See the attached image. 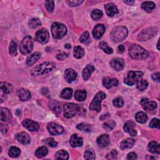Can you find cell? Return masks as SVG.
Wrapping results in <instances>:
<instances>
[{"instance_id":"40","label":"cell","mask_w":160,"mask_h":160,"mask_svg":"<svg viewBox=\"0 0 160 160\" xmlns=\"http://www.w3.org/2000/svg\"><path fill=\"white\" fill-rule=\"evenodd\" d=\"M77 128L79 130H81V131L86 132H90L92 129V126L87 123L79 124L78 125H77Z\"/></svg>"},{"instance_id":"59","label":"cell","mask_w":160,"mask_h":160,"mask_svg":"<svg viewBox=\"0 0 160 160\" xmlns=\"http://www.w3.org/2000/svg\"><path fill=\"white\" fill-rule=\"evenodd\" d=\"M124 3L126 4H128V5H132L135 3V1H124Z\"/></svg>"},{"instance_id":"50","label":"cell","mask_w":160,"mask_h":160,"mask_svg":"<svg viewBox=\"0 0 160 160\" xmlns=\"http://www.w3.org/2000/svg\"><path fill=\"white\" fill-rule=\"evenodd\" d=\"M160 126V122H159V119L158 118H154L153 119L151 122L149 123V127L152 128H159Z\"/></svg>"},{"instance_id":"19","label":"cell","mask_w":160,"mask_h":160,"mask_svg":"<svg viewBox=\"0 0 160 160\" xmlns=\"http://www.w3.org/2000/svg\"><path fill=\"white\" fill-rule=\"evenodd\" d=\"M106 13L109 16H113L118 13V9L114 3H108L105 5Z\"/></svg>"},{"instance_id":"14","label":"cell","mask_w":160,"mask_h":160,"mask_svg":"<svg viewBox=\"0 0 160 160\" xmlns=\"http://www.w3.org/2000/svg\"><path fill=\"white\" fill-rule=\"evenodd\" d=\"M136 125L134 122L132 121L127 122L124 125L125 132L129 133L132 136H135L137 135V132L136 130Z\"/></svg>"},{"instance_id":"1","label":"cell","mask_w":160,"mask_h":160,"mask_svg":"<svg viewBox=\"0 0 160 160\" xmlns=\"http://www.w3.org/2000/svg\"><path fill=\"white\" fill-rule=\"evenodd\" d=\"M129 55L136 59H145L148 57V53L138 45H132L129 48Z\"/></svg>"},{"instance_id":"21","label":"cell","mask_w":160,"mask_h":160,"mask_svg":"<svg viewBox=\"0 0 160 160\" xmlns=\"http://www.w3.org/2000/svg\"><path fill=\"white\" fill-rule=\"evenodd\" d=\"M118 85V81L116 78L110 79L108 77H105L103 79V85L108 89L112 88L113 86H117Z\"/></svg>"},{"instance_id":"10","label":"cell","mask_w":160,"mask_h":160,"mask_svg":"<svg viewBox=\"0 0 160 160\" xmlns=\"http://www.w3.org/2000/svg\"><path fill=\"white\" fill-rule=\"evenodd\" d=\"M49 38V34L48 30L43 28L36 32L35 36V40L41 44H46L48 42Z\"/></svg>"},{"instance_id":"29","label":"cell","mask_w":160,"mask_h":160,"mask_svg":"<svg viewBox=\"0 0 160 160\" xmlns=\"http://www.w3.org/2000/svg\"><path fill=\"white\" fill-rule=\"evenodd\" d=\"M142 8L147 12H151L156 8V5L153 2H145L142 4Z\"/></svg>"},{"instance_id":"3","label":"cell","mask_w":160,"mask_h":160,"mask_svg":"<svg viewBox=\"0 0 160 160\" xmlns=\"http://www.w3.org/2000/svg\"><path fill=\"white\" fill-rule=\"evenodd\" d=\"M55 68L56 65L52 62H44L34 68L33 73L37 76L43 75L53 71Z\"/></svg>"},{"instance_id":"54","label":"cell","mask_w":160,"mask_h":160,"mask_svg":"<svg viewBox=\"0 0 160 160\" xmlns=\"http://www.w3.org/2000/svg\"><path fill=\"white\" fill-rule=\"evenodd\" d=\"M68 56V55L67 53H62L61 54L58 55L57 56H56V58L59 60H64L66 58H67Z\"/></svg>"},{"instance_id":"34","label":"cell","mask_w":160,"mask_h":160,"mask_svg":"<svg viewBox=\"0 0 160 160\" xmlns=\"http://www.w3.org/2000/svg\"><path fill=\"white\" fill-rule=\"evenodd\" d=\"M49 106L52 109V111H53L56 113L59 114L61 113L62 111L61 105H60V104L58 102L56 101L51 102L49 103Z\"/></svg>"},{"instance_id":"55","label":"cell","mask_w":160,"mask_h":160,"mask_svg":"<svg viewBox=\"0 0 160 160\" xmlns=\"http://www.w3.org/2000/svg\"><path fill=\"white\" fill-rule=\"evenodd\" d=\"M8 130V126L7 125H4V124H1V132L3 134L6 133Z\"/></svg>"},{"instance_id":"32","label":"cell","mask_w":160,"mask_h":160,"mask_svg":"<svg viewBox=\"0 0 160 160\" xmlns=\"http://www.w3.org/2000/svg\"><path fill=\"white\" fill-rule=\"evenodd\" d=\"M48 153V150L47 148L45 146H42V147L38 148L36 150L35 155L36 157H38L39 158H43V157L45 156L46 155H47Z\"/></svg>"},{"instance_id":"61","label":"cell","mask_w":160,"mask_h":160,"mask_svg":"<svg viewBox=\"0 0 160 160\" xmlns=\"http://www.w3.org/2000/svg\"><path fill=\"white\" fill-rule=\"evenodd\" d=\"M157 46H158V49H159V42H158V45H157Z\"/></svg>"},{"instance_id":"57","label":"cell","mask_w":160,"mask_h":160,"mask_svg":"<svg viewBox=\"0 0 160 160\" xmlns=\"http://www.w3.org/2000/svg\"><path fill=\"white\" fill-rule=\"evenodd\" d=\"M152 79L154 80V81L159 82V73L158 72V73H154L152 75Z\"/></svg>"},{"instance_id":"28","label":"cell","mask_w":160,"mask_h":160,"mask_svg":"<svg viewBox=\"0 0 160 160\" xmlns=\"http://www.w3.org/2000/svg\"><path fill=\"white\" fill-rule=\"evenodd\" d=\"M12 119V114L8 108H1V120L4 122L9 121Z\"/></svg>"},{"instance_id":"11","label":"cell","mask_w":160,"mask_h":160,"mask_svg":"<svg viewBox=\"0 0 160 160\" xmlns=\"http://www.w3.org/2000/svg\"><path fill=\"white\" fill-rule=\"evenodd\" d=\"M47 129L48 132L53 136L61 135L64 132V128L61 125L55 123H49L48 124Z\"/></svg>"},{"instance_id":"24","label":"cell","mask_w":160,"mask_h":160,"mask_svg":"<svg viewBox=\"0 0 160 160\" xmlns=\"http://www.w3.org/2000/svg\"><path fill=\"white\" fill-rule=\"evenodd\" d=\"M95 70V68L93 65H88L85 67L83 71V78L85 81H86V80H88L90 78Z\"/></svg>"},{"instance_id":"58","label":"cell","mask_w":160,"mask_h":160,"mask_svg":"<svg viewBox=\"0 0 160 160\" xmlns=\"http://www.w3.org/2000/svg\"><path fill=\"white\" fill-rule=\"evenodd\" d=\"M125 49V46H124L123 45H119V46H118V50H119V52H120V53H123V52H124Z\"/></svg>"},{"instance_id":"8","label":"cell","mask_w":160,"mask_h":160,"mask_svg":"<svg viewBox=\"0 0 160 160\" xmlns=\"http://www.w3.org/2000/svg\"><path fill=\"white\" fill-rule=\"evenodd\" d=\"M143 75V73L142 72H129L127 77L125 79L124 83L128 86H133L141 79Z\"/></svg>"},{"instance_id":"9","label":"cell","mask_w":160,"mask_h":160,"mask_svg":"<svg viewBox=\"0 0 160 160\" xmlns=\"http://www.w3.org/2000/svg\"><path fill=\"white\" fill-rule=\"evenodd\" d=\"M80 107L74 103H66L64 105V115L67 118L75 116L79 111Z\"/></svg>"},{"instance_id":"4","label":"cell","mask_w":160,"mask_h":160,"mask_svg":"<svg viewBox=\"0 0 160 160\" xmlns=\"http://www.w3.org/2000/svg\"><path fill=\"white\" fill-rule=\"evenodd\" d=\"M52 33L53 38L60 39L67 33V28L61 23H54L52 25Z\"/></svg>"},{"instance_id":"15","label":"cell","mask_w":160,"mask_h":160,"mask_svg":"<svg viewBox=\"0 0 160 160\" xmlns=\"http://www.w3.org/2000/svg\"><path fill=\"white\" fill-rule=\"evenodd\" d=\"M110 65L116 71H121L125 66V62L122 58H115L110 62Z\"/></svg>"},{"instance_id":"33","label":"cell","mask_w":160,"mask_h":160,"mask_svg":"<svg viewBox=\"0 0 160 160\" xmlns=\"http://www.w3.org/2000/svg\"><path fill=\"white\" fill-rule=\"evenodd\" d=\"M74 57L77 59H80L84 56L85 55V50L81 46H76L74 48Z\"/></svg>"},{"instance_id":"42","label":"cell","mask_w":160,"mask_h":160,"mask_svg":"<svg viewBox=\"0 0 160 160\" xmlns=\"http://www.w3.org/2000/svg\"><path fill=\"white\" fill-rule=\"evenodd\" d=\"M79 40H80V42H81L82 43H84V44L89 43L90 42H91V38H90L89 33L87 32L83 33L82 35V36H80Z\"/></svg>"},{"instance_id":"47","label":"cell","mask_w":160,"mask_h":160,"mask_svg":"<svg viewBox=\"0 0 160 160\" xmlns=\"http://www.w3.org/2000/svg\"><path fill=\"white\" fill-rule=\"evenodd\" d=\"M103 16V13L99 9H95L92 13V18L94 20H98Z\"/></svg>"},{"instance_id":"25","label":"cell","mask_w":160,"mask_h":160,"mask_svg":"<svg viewBox=\"0 0 160 160\" xmlns=\"http://www.w3.org/2000/svg\"><path fill=\"white\" fill-rule=\"evenodd\" d=\"M40 57H41V53L39 52L34 53L27 58L26 63L28 66H31L38 62Z\"/></svg>"},{"instance_id":"18","label":"cell","mask_w":160,"mask_h":160,"mask_svg":"<svg viewBox=\"0 0 160 160\" xmlns=\"http://www.w3.org/2000/svg\"><path fill=\"white\" fill-rule=\"evenodd\" d=\"M105 32V27L103 25L99 24L96 25L93 31V35L95 38L99 39L102 38L104 33Z\"/></svg>"},{"instance_id":"44","label":"cell","mask_w":160,"mask_h":160,"mask_svg":"<svg viewBox=\"0 0 160 160\" xmlns=\"http://www.w3.org/2000/svg\"><path fill=\"white\" fill-rule=\"evenodd\" d=\"M116 126V123L115 122L113 121V120H111V121H108L106 123H105L103 125V128L106 130V131H111Z\"/></svg>"},{"instance_id":"52","label":"cell","mask_w":160,"mask_h":160,"mask_svg":"<svg viewBox=\"0 0 160 160\" xmlns=\"http://www.w3.org/2000/svg\"><path fill=\"white\" fill-rule=\"evenodd\" d=\"M117 156H118V152H116V150L113 149L112 151L110 152L106 155V158L107 159H115L117 158Z\"/></svg>"},{"instance_id":"17","label":"cell","mask_w":160,"mask_h":160,"mask_svg":"<svg viewBox=\"0 0 160 160\" xmlns=\"http://www.w3.org/2000/svg\"><path fill=\"white\" fill-rule=\"evenodd\" d=\"M15 137L18 141L23 145H28L31 142L29 135L25 132L19 133L16 135Z\"/></svg>"},{"instance_id":"23","label":"cell","mask_w":160,"mask_h":160,"mask_svg":"<svg viewBox=\"0 0 160 160\" xmlns=\"http://www.w3.org/2000/svg\"><path fill=\"white\" fill-rule=\"evenodd\" d=\"M18 95L20 100L22 102L27 101V100H28L30 98H31V93H30L28 90L24 88H21L18 89Z\"/></svg>"},{"instance_id":"35","label":"cell","mask_w":160,"mask_h":160,"mask_svg":"<svg viewBox=\"0 0 160 160\" xmlns=\"http://www.w3.org/2000/svg\"><path fill=\"white\" fill-rule=\"evenodd\" d=\"M136 122L139 123H145L148 120V116L144 112H139L136 115Z\"/></svg>"},{"instance_id":"20","label":"cell","mask_w":160,"mask_h":160,"mask_svg":"<svg viewBox=\"0 0 160 160\" xmlns=\"http://www.w3.org/2000/svg\"><path fill=\"white\" fill-rule=\"evenodd\" d=\"M70 145L73 148L82 146L83 144V138L81 137H78L77 135H73L70 138Z\"/></svg>"},{"instance_id":"46","label":"cell","mask_w":160,"mask_h":160,"mask_svg":"<svg viewBox=\"0 0 160 160\" xmlns=\"http://www.w3.org/2000/svg\"><path fill=\"white\" fill-rule=\"evenodd\" d=\"M9 54L12 56L17 55V45L13 41L9 45Z\"/></svg>"},{"instance_id":"26","label":"cell","mask_w":160,"mask_h":160,"mask_svg":"<svg viewBox=\"0 0 160 160\" xmlns=\"http://www.w3.org/2000/svg\"><path fill=\"white\" fill-rule=\"evenodd\" d=\"M135 143V140L132 138H126L124 139L120 145V148L122 149H126L132 148Z\"/></svg>"},{"instance_id":"16","label":"cell","mask_w":160,"mask_h":160,"mask_svg":"<svg viewBox=\"0 0 160 160\" xmlns=\"http://www.w3.org/2000/svg\"><path fill=\"white\" fill-rule=\"evenodd\" d=\"M77 73L72 68H68L65 70V78L68 83H72L76 79Z\"/></svg>"},{"instance_id":"22","label":"cell","mask_w":160,"mask_h":160,"mask_svg":"<svg viewBox=\"0 0 160 160\" xmlns=\"http://www.w3.org/2000/svg\"><path fill=\"white\" fill-rule=\"evenodd\" d=\"M110 139L108 135H102L97 139V144L101 147H106L109 145Z\"/></svg>"},{"instance_id":"53","label":"cell","mask_w":160,"mask_h":160,"mask_svg":"<svg viewBox=\"0 0 160 160\" xmlns=\"http://www.w3.org/2000/svg\"><path fill=\"white\" fill-rule=\"evenodd\" d=\"M83 3V1H67V3L69 6H78Z\"/></svg>"},{"instance_id":"60","label":"cell","mask_w":160,"mask_h":160,"mask_svg":"<svg viewBox=\"0 0 160 160\" xmlns=\"http://www.w3.org/2000/svg\"><path fill=\"white\" fill-rule=\"evenodd\" d=\"M65 48H67V49H69V48H71V45H69V44H66L65 45Z\"/></svg>"},{"instance_id":"51","label":"cell","mask_w":160,"mask_h":160,"mask_svg":"<svg viewBox=\"0 0 160 160\" xmlns=\"http://www.w3.org/2000/svg\"><path fill=\"white\" fill-rule=\"evenodd\" d=\"M45 142L47 145H48L49 146H51L52 148L56 147L58 145V143L56 142H55V140L53 138H50L47 139L46 140H45Z\"/></svg>"},{"instance_id":"49","label":"cell","mask_w":160,"mask_h":160,"mask_svg":"<svg viewBox=\"0 0 160 160\" xmlns=\"http://www.w3.org/2000/svg\"><path fill=\"white\" fill-rule=\"evenodd\" d=\"M113 105L115 107L117 108H122L123 106L124 105V101L123 98H122L121 97H118L116 98H115L113 100Z\"/></svg>"},{"instance_id":"38","label":"cell","mask_w":160,"mask_h":160,"mask_svg":"<svg viewBox=\"0 0 160 160\" xmlns=\"http://www.w3.org/2000/svg\"><path fill=\"white\" fill-rule=\"evenodd\" d=\"M136 83H137V89L142 92L145 90L148 86V83L145 79H139Z\"/></svg>"},{"instance_id":"56","label":"cell","mask_w":160,"mask_h":160,"mask_svg":"<svg viewBox=\"0 0 160 160\" xmlns=\"http://www.w3.org/2000/svg\"><path fill=\"white\" fill-rule=\"evenodd\" d=\"M137 158V156L136 154L135 153H130L127 156V159H136Z\"/></svg>"},{"instance_id":"12","label":"cell","mask_w":160,"mask_h":160,"mask_svg":"<svg viewBox=\"0 0 160 160\" xmlns=\"http://www.w3.org/2000/svg\"><path fill=\"white\" fill-rule=\"evenodd\" d=\"M143 108L146 112H152L157 107V103L154 101H150L148 98H143L141 101Z\"/></svg>"},{"instance_id":"6","label":"cell","mask_w":160,"mask_h":160,"mask_svg":"<svg viewBox=\"0 0 160 160\" xmlns=\"http://www.w3.org/2000/svg\"><path fill=\"white\" fill-rule=\"evenodd\" d=\"M33 48V43L31 36H26L23 38L20 44L19 50L23 55H28L32 52Z\"/></svg>"},{"instance_id":"45","label":"cell","mask_w":160,"mask_h":160,"mask_svg":"<svg viewBox=\"0 0 160 160\" xmlns=\"http://www.w3.org/2000/svg\"><path fill=\"white\" fill-rule=\"evenodd\" d=\"M85 158L86 159H95L96 158L95 152L92 149H87L85 152Z\"/></svg>"},{"instance_id":"41","label":"cell","mask_w":160,"mask_h":160,"mask_svg":"<svg viewBox=\"0 0 160 160\" xmlns=\"http://www.w3.org/2000/svg\"><path fill=\"white\" fill-rule=\"evenodd\" d=\"M99 48L102 49H103L104 52H105L107 54H112L113 53V50L112 48H110L108 46L107 43L105 42H101L99 43Z\"/></svg>"},{"instance_id":"2","label":"cell","mask_w":160,"mask_h":160,"mask_svg":"<svg viewBox=\"0 0 160 160\" xmlns=\"http://www.w3.org/2000/svg\"><path fill=\"white\" fill-rule=\"evenodd\" d=\"M128 32L125 26H117L110 33L111 39L113 42L119 43L122 42L126 38Z\"/></svg>"},{"instance_id":"48","label":"cell","mask_w":160,"mask_h":160,"mask_svg":"<svg viewBox=\"0 0 160 160\" xmlns=\"http://www.w3.org/2000/svg\"><path fill=\"white\" fill-rule=\"evenodd\" d=\"M45 6L48 12L52 13L55 8V3L53 1H46L45 2Z\"/></svg>"},{"instance_id":"7","label":"cell","mask_w":160,"mask_h":160,"mask_svg":"<svg viewBox=\"0 0 160 160\" xmlns=\"http://www.w3.org/2000/svg\"><path fill=\"white\" fill-rule=\"evenodd\" d=\"M158 32V28L156 27H149L140 33L138 36L139 41L145 42L153 38Z\"/></svg>"},{"instance_id":"5","label":"cell","mask_w":160,"mask_h":160,"mask_svg":"<svg viewBox=\"0 0 160 160\" xmlns=\"http://www.w3.org/2000/svg\"><path fill=\"white\" fill-rule=\"evenodd\" d=\"M106 97L105 93L102 92H98L94 97L93 101L89 105V109L92 111H96L99 112L102 109V102Z\"/></svg>"},{"instance_id":"39","label":"cell","mask_w":160,"mask_h":160,"mask_svg":"<svg viewBox=\"0 0 160 160\" xmlns=\"http://www.w3.org/2000/svg\"><path fill=\"white\" fill-rule=\"evenodd\" d=\"M73 94V90L72 89L69 88H66L64 89L62 92V97L64 99H69L72 98Z\"/></svg>"},{"instance_id":"36","label":"cell","mask_w":160,"mask_h":160,"mask_svg":"<svg viewBox=\"0 0 160 160\" xmlns=\"http://www.w3.org/2000/svg\"><path fill=\"white\" fill-rule=\"evenodd\" d=\"M20 153H21V151L20 149L16 147V146H12L10 148L8 152V155L9 156L12 158H17L19 156Z\"/></svg>"},{"instance_id":"43","label":"cell","mask_w":160,"mask_h":160,"mask_svg":"<svg viewBox=\"0 0 160 160\" xmlns=\"http://www.w3.org/2000/svg\"><path fill=\"white\" fill-rule=\"evenodd\" d=\"M41 25H42L41 21L38 18L32 19L29 22V26L31 28H36L39 26H41Z\"/></svg>"},{"instance_id":"30","label":"cell","mask_w":160,"mask_h":160,"mask_svg":"<svg viewBox=\"0 0 160 160\" xmlns=\"http://www.w3.org/2000/svg\"><path fill=\"white\" fill-rule=\"evenodd\" d=\"M75 98L79 102H83L86 98V92L85 90H77L75 94Z\"/></svg>"},{"instance_id":"27","label":"cell","mask_w":160,"mask_h":160,"mask_svg":"<svg viewBox=\"0 0 160 160\" xmlns=\"http://www.w3.org/2000/svg\"><path fill=\"white\" fill-rule=\"evenodd\" d=\"M148 149L149 150V152L152 153L159 154L160 153L159 145L155 141H152L149 143L148 146Z\"/></svg>"},{"instance_id":"31","label":"cell","mask_w":160,"mask_h":160,"mask_svg":"<svg viewBox=\"0 0 160 160\" xmlns=\"http://www.w3.org/2000/svg\"><path fill=\"white\" fill-rule=\"evenodd\" d=\"M1 89L4 94L8 95L13 92V86L6 82H2L1 83Z\"/></svg>"},{"instance_id":"37","label":"cell","mask_w":160,"mask_h":160,"mask_svg":"<svg viewBox=\"0 0 160 160\" xmlns=\"http://www.w3.org/2000/svg\"><path fill=\"white\" fill-rule=\"evenodd\" d=\"M55 158L56 159H68L69 154L67 152L65 151V150H60V151L56 153Z\"/></svg>"},{"instance_id":"13","label":"cell","mask_w":160,"mask_h":160,"mask_svg":"<svg viewBox=\"0 0 160 160\" xmlns=\"http://www.w3.org/2000/svg\"><path fill=\"white\" fill-rule=\"evenodd\" d=\"M23 126L29 132H36L39 128V125L38 123L32 119H25L22 123Z\"/></svg>"}]
</instances>
